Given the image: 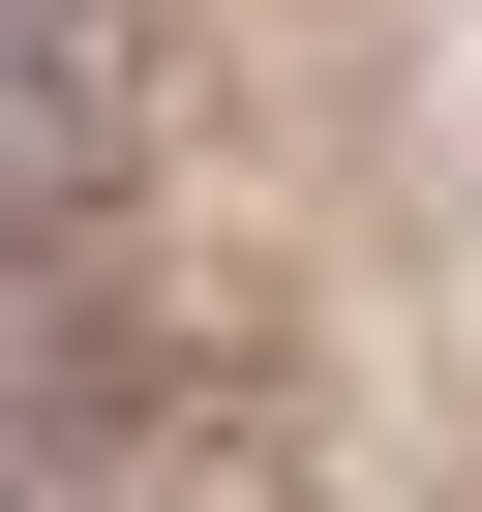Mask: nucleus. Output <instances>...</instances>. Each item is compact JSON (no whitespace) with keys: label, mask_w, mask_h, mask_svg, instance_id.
Listing matches in <instances>:
<instances>
[{"label":"nucleus","mask_w":482,"mask_h":512,"mask_svg":"<svg viewBox=\"0 0 482 512\" xmlns=\"http://www.w3.org/2000/svg\"><path fill=\"white\" fill-rule=\"evenodd\" d=\"M91 151H121V31L91 0H0V241L91 211Z\"/></svg>","instance_id":"f257e3e1"}]
</instances>
